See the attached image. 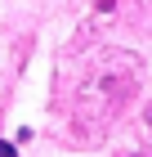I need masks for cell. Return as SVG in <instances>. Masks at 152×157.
Returning a JSON list of instances; mask_svg holds the SVG:
<instances>
[{
  "instance_id": "obj_1",
  "label": "cell",
  "mask_w": 152,
  "mask_h": 157,
  "mask_svg": "<svg viewBox=\"0 0 152 157\" xmlns=\"http://www.w3.org/2000/svg\"><path fill=\"white\" fill-rule=\"evenodd\" d=\"M0 157H18V148H13V144H5V139H0Z\"/></svg>"
},
{
  "instance_id": "obj_3",
  "label": "cell",
  "mask_w": 152,
  "mask_h": 157,
  "mask_svg": "<svg viewBox=\"0 0 152 157\" xmlns=\"http://www.w3.org/2000/svg\"><path fill=\"white\" fill-rule=\"evenodd\" d=\"M148 121H152V117H148Z\"/></svg>"
},
{
  "instance_id": "obj_2",
  "label": "cell",
  "mask_w": 152,
  "mask_h": 157,
  "mask_svg": "<svg viewBox=\"0 0 152 157\" xmlns=\"http://www.w3.org/2000/svg\"><path fill=\"white\" fill-rule=\"evenodd\" d=\"M130 157H148V153H130Z\"/></svg>"
}]
</instances>
